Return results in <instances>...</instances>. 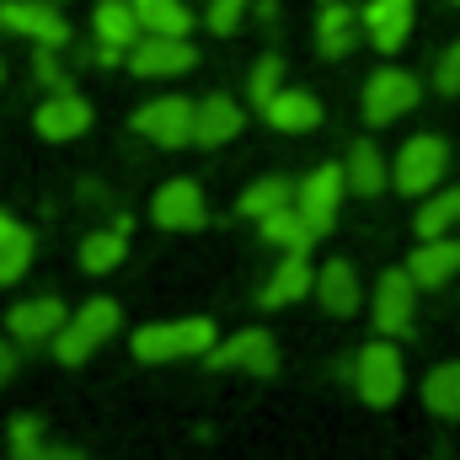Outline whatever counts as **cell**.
Masks as SVG:
<instances>
[{"label":"cell","instance_id":"obj_1","mask_svg":"<svg viewBox=\"0 0 460 460\" xmlns=\"http://www.w3.org/2000/svg\"><path fill=\"white\" fill-rule=\"evenodd\" d=\"M215 348V322L209 316H188V322H161V327H139L134 332V358L139 364H166V358H199Z\"/></svg>","mask_w":460,"mask_h":460},{"label":"cell","instance_id":"obj_2","mask_svg":"<svg viewBox=\"0 0 460 460\" xmlns=\"http://www.w3.org/2000/svg\"><path fill=\"white\" fill-rule=\"evenodd\" d=\"M445 172H450V145L439 134H412L402 145L396 166H391V182H396V193L423 199V193H434L445 182Z\"/></svg>","mask_w":460,"mask_h":460},{"label":"cell","instance_id":"obj_3","mask_svg":"<svg viewBox=\"0 0 460 460\" xmlns=\"http://www.w3.org/2000/svg\"><path fill=\"white\" fill-rule=\"evenodd\" d=\"M113 332H118V305H113V300H86V305H81V311L54 332V358L75 369V364H86L97 348L108 343Z\"/></svg>","mask_w":460,"mask_h":460},{"label":"cell","instance_id":"obj_4","mask_svg":"<svg viewBox=\"0 0 460 460\" xmlns=\"http://www.w3.org/2000/svg\"><path fill=\"white\" fill-rule=\"evenodd\" d=\"M353 385H358V396H364L369 407H391V402L402 396V385H407L402 348L391 343V338H375L369 348H358V358H353Z\"/></svg>","mask_w":460,"mask_h":460},{"label":"cell","instance_id":"obj_5","mask_svg":"<svg viewBox=\"0 0 460 460\" xmlns=\"http://www.w3.org/2000/svg\"><path fill=\"white\" fill-rule=\"evenodd\" d=\"M418 102H423V86H418L412 70L385 65V70H375V75L364 81V123H375V128L396 123L402 113H412Z\"/></svg>","mask_w":460,"mask_h":460},{"label":"cell","instance_id":"obj_6","mask_svg":"<svg viewBox=\"0 0 460 460\" xmlns=\"http://www.w3.org/2000/svg\"><path fill=\"white\" fill-rule=\"evenodd\" d=\"M412 316H418V279L407 273V268H391V273H380V284H375V332L380 338H407L412 332Z\"/></svg>","mask_w":460,"mask_h":460},{"label":"cell","instance_id":"obj_7","mask_svg":"<svg viewBox=\"0 0 460 460\" xmlns=\"http://www.w3.org/2000/svg\"><path fill=\"white\" fill-rule=\"evenodd\" d=\"M134 128H139L150 145L182 150V145H193V102H188V97H161V102H145V108L134 113Z\"/></svg>","mask_w":460,"mask_h":460},{"label":"cell","instance_id":"obj_8","mask_svg":"<svg viewBox=\"0 0 460 460\" xmlns=\"http://www.w3.org/2000/svg\"><path fill=\"white\" fill-rule=\"evenodd\" d=\"M0 27L22 32V38H38V49L70 43V22L54 5H43V0H0Z\"/></svg>","mask_w":460,"mask_h":460},{"label":"cell","instance_id":"obj_9","mask_svg":"<svg viewBox=\"0 0 460 460\" xmlns=\"http://www.w3.org/2000/svg\"><path fill=\"white\" fill-rule=\"evenodd\" d=\"M209 369H246V375H273L279 369V343L262 327H246L226 343L209 348Z\"/></svg>","mask_w":460,"mask_h":460},{"label":"cell","instance_id":"obj_10","mask_svg":"<svg viewBox=\"0 0 460 460\" xmlns=\"http://www.w3.org/2000/svg\"><path fill=\"white\" fill-rule=\"evenodd\" d=\"M343 188H348V177H343V166H316L300 188H295V209L311 220V230L316 235H327L332 230V220H338V199H343Z\"/></svg>","mask_w":460,"mask_h":460},{"label":"cell","instance_id":"obj_11","mask_svg":"<svg viewBox=\"0 0 460 460\" xmlns=\"http://www.w3.org/2000/svg\"><path fill=\"white\" fill-rule=\"evenodd\" d=\"M193 65H199V54H193L188 38L145 32V38L128 49V70H134V75H182V70H193Z\"/></svg>","mask_w":460,"mask_h":460},{"label":"cell","instance_id":"obj_12","mask_svg":"<svg viewBox=\"0 0 460 460\" xmlns=\"http://www.w3.org/2000/svg\"><path fill=\"white\" fill-rule=\"evenodd\" d=\"M412 16H418V5H412V0H369V5L358 11L364 38H369L380 54H396V49L412 38Z\"/></svg>","mask_w":460,"mask_h":460},{"label":"cell","instance_id":"obj_13","mask_svg":"<svg viewBox=\"0 0 460 460\" xmlns=\"http://www.w3.org/2000/svg\"><path fill=\"white\" fill-rule=\"evenodd\" d=\"M407 273L418 279V289H445L460 279V241L456 235H429L418 241V252L407 257Z\"/></svg>","mask_w":460,"mask_h":460},{"label":"cell","instance_id":"obj_14","mask_svg":"<svg viewBox=\"0 0 460 460\" xmlns=\"http://www.w3.org/2000/svg\"><path fill=\"white\" fill-rule=\"evenodd\" d=\"M150 220L161 230H199L204 226V193H199V182H188V177L166 182L150 199Z\"/></svg>","mask_w":460,"mask_h":460},{"label":"cell","instance_id":"obj_15","mask_svg":"<svg viewBox=\"0 0 460 460\" xmlns=\"http://www.w3.org/2000/svg\"><path fill=\"white\" fill-rule=\"evenodd\" d=\"M5 322H11V338H22V343H49V338L70 322V311H65V300L43 295V300H22Z\"/></svg>","mask_w":460,"mask_h":460},{"label":"cell","instance_id":"obj_16","mask_svg":"<svg viewBox=\"0 0 460 460\" xmlns=\"http://www.w3.org/2000/svg\"><path fill=\"white\" fill-rule=\"evenodd\" d=\"M316 289V273H311V262L300 257V252H284V262L273 268V279L262 284V305L268 311H279V305H295L300 295H311Z\"/></svg>","mask_w":460,"mask_h":460},{"label":"cell","instance_id":"obj_17","mask_svg":"<svg viewBox=\"0 0 460 460\" xmlns=\"http://www.w3.org/2000/svg\"><path fill=\"white\" fill-rule=\"evenodd\" d=\"M343 177H348V193H358V199H380V193H385V182H391V166H385L380 145L358 139V145L348 150Z\"/></svg>","mask_w":460,"mask_h":460},{"label":"cell","instance_id":"obj_18","mask_svg":"<svg viewBox=\"0 0 460 460\" xmlns=\"http://www.w3.org/2000/svg\"><path fill=\"white\" fill-rule=\"evenodd\" d=\"M316 300H322L327 316H353V311H358V273H353V262L332 257V262L316 273Z\"/></svg>","mask_w":460,"mask_h":460},{"label":"cell","instance_id":"obj_19","mask_svg":"<svg viewBox=\"0 0 460 460\" xmlns=\"http://www.w3.org/2000/svg\"><path fill=\"white\" fill-rule=\"evenodd\" d=\"M241 134V108L230 102V97H204V102H193V145H226Z\"/></svg>","mask_w":460,"mask_h":460},{"label":"cell","instance_id":"obj_20","mask_svg":"<svg viewBox=\"0 0 460 460\" xmlns=\"http://www.w3.org/2000/svg\"><path fill=\"white\" fill-rule=\"evenodd\" d=\"M86 123H92V108H86L75 92H54V97L38 108V134H43V139H75Z\"/></svg>","mask_w":460,"mask_h":460},{"label":"cell","instance_id":"obj_21","mask_svg":"<svg viewBox=\"0 0 460 460\" xmlns=\"http://www.w3.org/2000/svg\"><path fill=\"white\" fill-rule=\"evenodd\" d=\"M358 27H364V22L348 11L343 0H327L322 16H316V49H322L327 59H343L348 49L358 43Z\"/></svg>","mask_w":460,"mask_h":460},{"label":"cell","instance_id":"obj_22","mask_svg":"<svg viewBox=\"0 0 460 460\" xmlns=\"http://www.w3.org/2000/svg\"><path fill=\"white\" fill-rule=\"evenodd\" d=\"M423 407H429L434 418H445V423H460V358L434 364V369L423 375Z\"/></svg>","mask_w":460,"mask_h":460},{"label":"cell","instance_id":"obj_23","mask_svg":"<svg viewBox=\"0 0 460 460\" xmlns=\"http://www.w3.org/2000/svg\"><path fill=\"white\" fill-rule=\"evenodd\" d=\"M257 226H262V235H268V241H273L279 252H300V257H305V252L316 246V230H311V220H305V215H300L295 204H284V209L262 215Z\"/></svg>","mask_w":460,"mask_h":460},{"label":"cell","instance_id":"obj_24","mask_svg":"<svg viewBox=\"0 0 460 460\" xmlns=\"http://www.w3.org/2000/svg\"><path fill=\"white\" fill-rule=\"evenodd\" d=\"M262 113H268L273 128H284V134H305V128L322 123V102H316L311 92H279Z\"/></svg>","mask_w":460,"mask_h":460},{"label":"cell","instance_id":"obj_25","mask_svg":"<svg viewBox=\"0 0 460 460\" xmlns=\"http://www.w3.org/2000/svg\"><path fill=\"white\" fill-rule=\"evenodd\" d=\"M123 257H128V220H118L113 230H92L81 241V268L86 273H113Z\"/></svg>","mask_w":460,"mask_h":460},{"label":"cell","instance_id":"obj_26","mask_svg":"<svg viewBox=\"0 0 460 460\" xmlns=\"http://www.w3.org/2000/svg\"><path fill=\"white\" fill-rule=\"evenodd\" d=\"M460 226V188H434V193H423V209H418V241H429V235H450Z\"/></svg>","mask_w":460,"mask_h":460},{"label":"cell","instance_id":"obj_27","mask_svg":"<svg viewBox=\"0 0 460 460\" xmlns=\"http://www.w3.org/2000/svg\"><path fill=\"white\" fill-rule=\"evenodd\" d=\"M139 11L128 5V0H102L97 5V38L102 43H113V49H134L139 43Z\"/></svg>","mask_w":460,"mask_h":460},{"label":"cell","instance_id":"obj_28","mask_svg":"<svg viewBox=\"0 0 460 460\" xmlns=\"http://www.w3.org/2000/svg\"><path fill=\"white\" fill-rule=\"evenodd\" d=\"M134 11H139V22H145V32H166V38H188V27H193V11L182 5V0H128Z\"/></svg>","mask_w":460,"mask_h":460},{"label":"cell","instance_id":"obj_29","mask_svg":"<svg viewBox=\"0 0 460 460\" xmlns=\"http://www.w3.org/2000/svg\"><path fill=\"white\" fill-rule=\"evenodd\" d=\"M284 204H295V182H284V177H262V182H252L246 193H241V215L246 220H262V215H273V209H284Z\"/></svg>","mask_w":460,"mask_h":460},{"label":"cell","instance_id":"obj_30","mask_svg":"<svg viewBox=\"0 0 460 460\" xmlns=\"http://www.w3.org/2000/svg\"><path fill=\"white\" fill-rule=\"evenodd\" d=\"M27 262H32V230L16 226L11 235H0V284H16Z\"/></svg>","mask_w":460,"mask_h":460},{"label":"cell","instance_id":"obj_31","mask_svg":"<svg viewBox=\"0 0 460 460\" xmlns=\"http://www.w3.org/2000/svg\"><path fill=\"white\" fill-rule=\"evenodd\" d=\"M279 92H284V59H279V54H262V59H257V70H252V102H257V108H268Z\"/></svg>","mask_w":460,"mask_h":460},{"label":"cell","instance_id":"obj_32","mask_svg":"<svg viewBox=\"0 0 460 460\" xmlns=\"http://www.w3.org/2000/svg\"><path fill=\"white\" fill-rule=\"evenodd\" d=\"M38 439H43V423H38L32 412H22V418L11 423V456L16 460H38V450H43Z\"/></svg>","mask_w":460,"mask_h":460},{"label":"cell","instance_id":"obj_33","mask_svg":"<svg viewBox=\"0 0 460 460\" xmlns=\"http://www.w3.org/2000/svg\"><path fill=\"white\" fill-rule=\"evenodd\" d=\"M434 86H439L445 97H460V43H450V49L439 54V65H434Z\"/></svg>","mask_w":460,"mask_h":460},{"label":"cell","instance_id":"obj_34","mask_svg":"<svg viewBox=\"0 0 460 460\" xmlns=\"http://www.w3.org/2000/svg\"><path fill=\"white\" fill-rule=\"evenodd\" d=\"M241 11H246V0H209V27L215 32H235Z\"/></svg>","mask_w":460,"mask_h":460},{"label":"cell","instance_id":"obj_35","mask_svg":"<svg viewBox=\"0 0 460 460\" xmlns=\"http://www.w3.org/2000/svg\"><path fill=\"white\" fill-rule=\"evenodd\" d=\"M38 75H43V81H49L54 92H65V70H59V59H54V49H43V54H38Z\"/></svg>","mask_w":460,"mask_h":460},{"label":"cell","instance_id":"obj_36","mask_svg":"<svg viewBox=\"0 0 460 460\" xmlns=\"http://www.w3.org/2000/svg\"><path fill=\"white\" fill-rule=\"evenodd\" d=\"M16 375V353H11V343H0V385Z\"/></svg>","mask_w":460,"mask_h":460},{"label":"cell","instance_id":"obj_37","mask_svg":"<svg viewBox=\"0 0 460 460\" xmlns=\"http://www.w3.org/2000/svg\"><path fill=\"white\" fill-rule=\"evenodd\" d=\"M38 460H86L81 450H65V445H54V450H38Z\"/></svg>","mask_w":460,"mask_h":460},{"label":"cell","instance_id":"obj_38","mask_svg":"<svg viewBox=\"0 0 460 460\" xmlns=\"http://www.w3.org/2000/svg\"><path fill=\"white\" fill-rule=\"evenodd\" d=\"M11 230H16V220H11V215H0V235H11Z\"/></svg>","mask_w":460,"mask_h":460},{"label":"cell","instance_id":"obj_39","mask_svg":"<svg viewBox=\"0 0 460 460\" xmlns=\"http://www.w3.org/2000/svg\"><path fill=\"white\" fill-rule=\"evenodd\" d=\"M456 5H460V0H456Z\"/></svg>","mask_w":460,"mask_h":460}]
</instances>
